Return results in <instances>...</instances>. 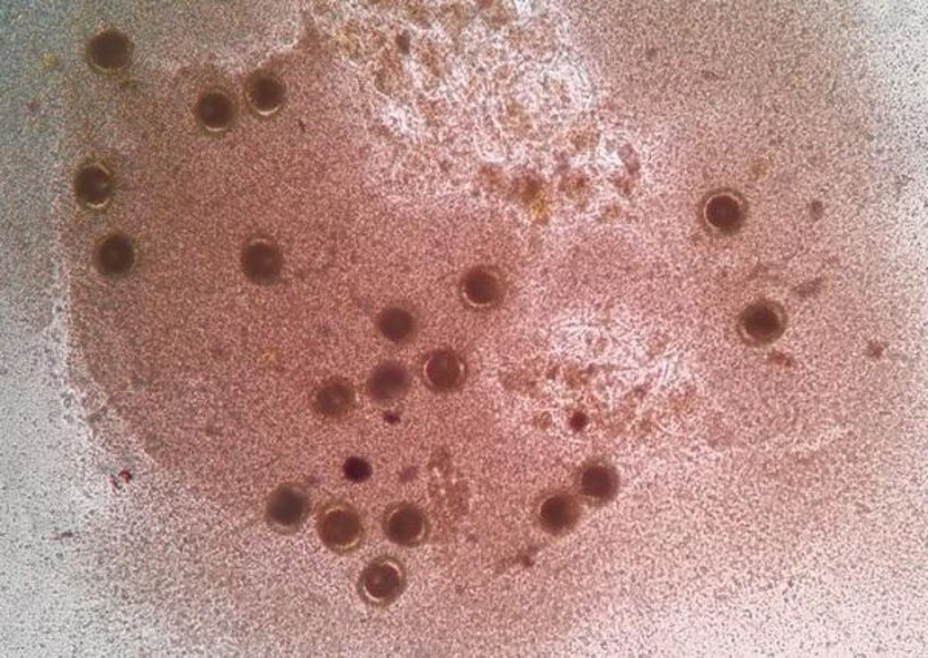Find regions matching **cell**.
Wrapping results in <instances>:
<instances>
[{
  "label": "cell",
  "mask_w": 928,
  "mask_h": 658,
  "mask_svg": "<svg viewBox=\"0 0 928 658\" xmlns=\"http://www.w3.org/2000/svg\"><path fill=\"white\" fill-rule=\"evenodd\" d=\"M412 376L399 362H384L376 367L367 381V393L378 405H390L409 393Z\"/></svg>",
  "instance_id": "52a82bcc"
},
{
  "label": "cell",
  "mask_w": 928,
  "mask_h": 658,
  "mask_svg": "<svg viewBox=\"0 0 928 658\" xmlns=\"http://www.w3.org/2000/svg\"><path fill=\"white\" fill-rule=\"evenodd\" d=\"M579 491L591 504L609 503L618 491V477L606 465H589L579 477Z\"/></svg>",
  "instance_id": "ba28073f"
},
{
  "label": "cell",
  "mask_w": 928,
  "mask_h": 658,
  "mask_svg": "<svg viewBox=\"0 0 928 658\" xmlns=\"http://www.w3.org/2000/svg\"><path fill=\"white\" fill-rule=\"evenodd\" d=\"M317 534L328 551L355 554L366 542L363 516L346 503L327 505L317 518Z\"/></svg>",
  "instance_id": "7a4b0ae2"
},
{
  "label": "cell",
  "mask_w": 928,
  "mask_h": 658,
  "mask_svg": "<svg viewBox=\"0 0 928 658\" xmlns=\"http://www.w3.org/2000/svg\"><path fill=\"white\" fill-rule=\"evenodd\" d=\"M378 328L387 340L394 343H406L415 336L414 316L405 309H387L379 316Z\"/></svg>",
  "instance_id": "30bf717a"
},
{
  "label": "cell",
  "mask_w": 928,
  "mask_h": 658,
  "mask_svg": "<svg viewBox=\"0 0 928 658\" xmlns=\"http://www.w3.org/2000/svg\"><path fill=\"white\" fill-rule=\"evenodd\" d=\"M381 526L386 538L399 547L422 546L430 536L428 515L412 503L391 505L383 515Z\"/></svg>",
  "instance_id": "3957f363"
},
{
  "label": "cell",
  "mask_w": 928,
  "mask_h": 658,
  "mask_svg": "<svg viewBox=\"0 0 928 658\" xmlns=\"http://www.w3.org/2000/svg\"><path fill=\"white\" fill-rule=\"evenodd\" d=\"M465 296L477 308H488L500 297L499 281L491 274L476 273L466 280Z\"/></svg>",
  "instance_id": "8fae6325"
},
{
  "label": "cell",
  "mask_w": 928,
  "mask_h": 658,
  "mask_svg": "<svg viewBox=\"0 0 928 658\" xmlns=\"http://www.w3.org/2000/svg\"><path fill=\"white\" fill-rule=\"evenodd\" d=\"M421 378L435 393H452L465 385L466 363L453 351H435L422 363Z\"/></svg>",
  "instance_id": "8992f818"
},
{
  "label": "cell",
  "mask_w": 928,
  "mask_h": 658,
  "mask_svg": "<svg viewBox=\"0 0 928 658\" xmlns=\"http://www.w3.org/2000/svg\"><path fill=\"white\" fill-rule=\"evenodd\" d=\"M355 405V388L346 381L325 383L316 394L317 413L339 419L350 413Z\"/></svg>",
  "instance_id": "9c48e42d"
},
{
  "label": "cell",
  "mask_w": 928,
  "mask_h": 658,
  "mask_svg": "<svg viewBox=\"0 0 928 658\" xmlns=\"http://www.w3.org/2000/svg\"><path fill=\"white\" fill-rule=\"evenodd\" d=\"M581 518V505L571 493L554 492L540 500L536 508L539 527L551 536H565L573 532Z\"/></svg>",
  "instance_id": "277c9868"
},
{
  "label": "cell",
  "mask_w": 928,
  "mask_h": 658,
  "mask_svg": "<svg viewBox=\"0 0 928 658\" xmlns=\"http://www.w3.org/2000/svg\"><path fill=\"white\" fill-rule=\"evenodd\" d=\"M344 473H346L348 481H354V483H364V481L369 480L371 469L369 462L361 460V457H351V460L346 462Z\"/></svg>",
  "instance_id": "7c38bea8"
},
{
  "label": "cell",
  "mask_w": 928,
  "mask_h": 658,
  "mask_svg": "<svg viewBox=\"0 0 928 658\" xmlns=\"http://www.w3.org/2000/svg\"><path fill=\"white\" fill-rule=\"evenodd\" d=\"M407 589V569L397 556L383 555L371 559L358 579L361 600L376 609L397 603Z\"/></svg>",
  "instance_id": "6da1fadb"
},
{
  "label": "cell",
  "mask_w": 928,
  "mask_h": 658,
  "mask_svg": "<svg viewBox=\"0 0 928 658\" xmlns=\"http://www.w3.org/2000/svg\"><path fill=\"white\" fill-rule=\"evenodd\" d=\"M309 515V500L303 489L287 487L274 493L268 504L269 526L281 534H295Z\"/></svg>",
  "instance_id": "5b68a950"
}]
</instances>
